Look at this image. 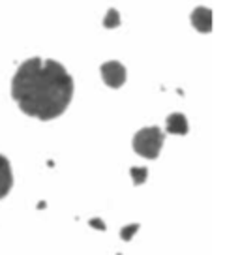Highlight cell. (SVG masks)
I'll return each mask as SVG.
<instances>
[{
	"mask_svg": "<svg viewBox=\"0 0 240 255\" xmlns=\"http://www.w3.org/2000/svg\"><path fill=\"white\" fill-rule=\"evenodd\" d=\"M104 26L105 28H117L120 26V13L115 8H111L104 17Z\"/></svg>",
	"mask_w": 240,
	"mask_h": 255,
	"instance_id": "obj_7",
	"label": "cell"
},
{
	"mask_svg": "<svg viewBox=\"0 0 240 255\" xmlns=\"http://www.w3.org/2000/svg\"><path fill=\"white\" fill-rule=\"evenodd\" d=\"M70 72L53 58L24 60L11 79V98L19 109L38 120H53L70 107L73 98Z\"/></svg>",
	"mask_w": 240,
	"mask_h": 255,
	"instance_id": "obj_1",
	"label": "cell"
},
{
	"mask_svg": "<svg viewBox=\"0 0 240 255\" xmlns=\"http://www.w3.org/2000/svg\"><path fill=\"white\" fill-rule=\"evenodd\" d=\"M100 72H102V79H104V83L107 87L120 88L126 83V68L120 62H117V60L104 62L102 68H100Z\"/></svg>",
	"mask_w": 240,
	"mask_h": 255,
	"instance_id": "obj_3",
	"label": "cell"
},
{
	"mask_svg": "<svg viewBox=\"0 0 240 255\" xmlns=\"http://www.w3.org/2000/svg\"><path fill=\"white\" fill-rule=\"evenodd\" d=\"M192 24L203 34H208L212 30V11L208 8H195L192 11Z\"/></svg>",
	"mask_w": 240,
	"mask_h": 255,
	"instance_id": "obj_5",
	"label": "cell"
},
{
	"mask_svg": "<svg viewBox=\"0 0 240 255\" xmlns=\"http://www.w3.org/2000/svg\"><path fill=\"white\" fill-rule=\"evenodd\" d=\"M13 186V173H11V163L6 156L0 154V199H4L11 191Z\"/></svg>",
	"mask_w": 240,
	"mask_h": 255,
	"instance_id": "obj_4",
	"label": "cell"
},
{
	"mask_svg": "<svg viewBox=\"0 0 240 255\" xmlns=\"http://www.w3.org/2000/svg\"><path fill=\"white\" fill-rule=\"evenodd\" d=\"M163 146V131L158 126L143 128L133 135V150L148 159H156Z\"/></svg>",
	"mask_w": 240,
	"mask_h": 255,
	"instance_id": "obj_2",
	"label": "cell"
},
{
	"mask_svg": "<svg viewBox=\"0 0 240 255\" xmlns=\"http://www.w3.org/2000/svg\"><path fill=\"white\" fill-rule=\"evenodd\" d=\"M146 176H148V171L144 167H133L131 169V178H133V182L135 184H143L146 180Z\"/></svg>",
	"mask_w": 240,
	"mask_h": 255,
	"instance_id": "obj_8",
	"label": "cell"
},
{
	"mask_svg": "<svg viewBox=\"0 0 240 255\" xmlns=\"http://www.w3.org/2000/svg\"><path fill=\"white\" fill-rule=\"evenodd\" d=\"M165 129L173 135H186L188 133V119H186L182 113H173L169 115L167 120H165Z\"/></svg>",
	"mask_w": 240,
	"mask_h": 255,
	"instance_id": "obj_6",
	"label": "cell"
},
{
	"mask_svg": "<svg viewBox=\"0 0 240 255\" xmlns=\"http://www.w3.org/2000/svg\"><path fill=\"white\" fill-rule=\"evenodd\" d=\"M137 229H139V225H128V227H124V229L120 231V237L124 240H129L137 233Z\"/></svg>",
	"mask_w": 240,
	"mask_h": 255,
	"instance_id": "obj_9",
	"label": "cell"
}]
</instances>
